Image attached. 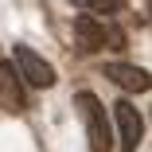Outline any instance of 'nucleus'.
I'll return each mask as SVG.
<instances>
[{"instance_id": "obj_4", "label": "nucleus", "mask_w": 152, "mask_h": 152, "mask_svg": "<svg viewBox=\"0 0 152 152\" xmlns=\"http://www.w3.org/2000/svg\"><path fill=\"white\" fill-rule=\"evenodd\" d=\"M23 82L16 74L12 63H4L0 58V109H8V113H23Z\"/></svg>"}, {"instance_id": "obj_7", "label": "nucleus", "mask_w": 152, "mask_h": 152, "mask_svg": "<svg viewBox=\"0 0 152 152\" xmlns=\"http://www.w3.org/2000/svg\"><path fill=\"white\" fill-rule=\"evenodd\" d=\"M86 8L105 12V16H117V12H125V0H86Z\"/></svg>"}, {"instance_id": "obj_3", "label": "nucleus", "mask_w": 152, "mask_h": 152, "mask_svg": "<svg viewBox=\"0 0 152 152\" xmlns=\"http://www.w3.org/2000/svg\"><path fill=\"white\" fill-rule=\"evenodd\" d=\"M113 117H117L121 152H137V148H140V140H144V117H140L129 102H117V105H113Z\"/></svg>"}, {"instance_id": "obj_1", "label": "nucleus", "mask_w": 152, "mask_h": 152, "mask_svg": "<svg viewBox=\"0 0 152 152\" xmlns=\"http://www.w3.org/2000/svg\"><path fill=\"white\" fill-rule=\"evenodd\" d=\"M74 105L86 121V137H90V148L94 152H109L113 148V129H109V117H105V105L90 94V90H78L74 94Z\"/></svg>"}, {"instance_id": "obj_6", "label": "nucleus", "mask_w": 152, "mask_h": 152, "mask_svg": "<svg viewBox=\"0 0 152 152\" xmlns=\"http://www.w3.org/2000/svg\"><path fill=\"white\" fill-rule=\"evenodd\" d=\"M74 35H78L82 51H98V47H105V23L94 20L90 12H82V16H74Z\"/></svg>"}, {"instance_id": "obj_5", "label": "nucleus", "mask_w": 152, "mask_h": 152, "mask_svg": "<svg viewBox=\"0 0 152 152\" xmlns=\"http://www.w3.org/2000/svg\"><path fill=\"white\" fill-rule=\"evenodd\" d=\"M102 74H105L109 82H117L121 90H129V94H144V90L152 86V82H148V70H140V66H125V63H109Z\"/></svg>"}, {"instance_id": "obj_2", "label": "nucleus", "mask_w": 152, "mask_h": 152, "mask_svg": "<svg viewBox=\"0 0 152 152\" xmlns=\"http://www.w3.org/2000/svg\"><path fill=\"white\" fill-rule=\"evenodd\" d=\"M16 74H20V82H27V86H35V90H51L55 86V70H51V63H43V58L27 47V43H16Z\"/></svg>"}, {"instance_id": "obj_8", "label": "nucleus", "mask_w": 152, "mask_h": 152, "mask_svg": "<svg viewBox=\"0 0 152 152\" xmlns=\"http://www.w3.org/2000/svg\"><path fill=\"white\" fill-rule=\"evenodd\" d=\"M70 4H74V8H86V0H70Z\"/></svg>"}]
</instances>
